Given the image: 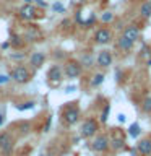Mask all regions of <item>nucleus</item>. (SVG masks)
I'll use <instances>...</instances> for the list:
<instances>
[{
    "mask_svg": "<svg viewBox=\"0 0 151 156\" xmlns=\"http://www.w3.org/2000/svg\"><path fill=\"white\" fill-rule=\"evenodd\" d=\"M63 122H65L67 125H75L78 120H80V107H78L76 102H70L67 107H65V111H63Z\"/></svg>",
    "mask_w": 151,
    "mask_h": 156,
    "instance_id": "1",
    "label": "nucleus"
},
{
    "mask_svg": "<svg viewBox=\"0 0 151 156\" xmlns=\"http://www.w3.org/2000/svg\"><path fill=\"white\" fill-rule=\"evenodd\" d=\"M10 80H15L16 83H21V85H24V83H28L29 80H31V73H29V70L24 65H18L15 67L12 72H10Z\"/></svg>",
    "mask_w": 151,
    "mask_h": 156,
    "instance_id": "2",
    "label": "nucleus"
},
{
    "mask_svg": "<svg viewBox=\"0 0 151 156\" xmlns=\"http://www.w3.org/2000/svg\"><path fill=\"white\" fill-rule=\"evenodd\" d=\"M97 129H99V124H97L96 119H93V117H90V119L83 120V124L80 127V133L83 138H91V136L96 135Z\"/></svg>",
    "mask_w": 151,
    "mask_h": 156,
    "instance_id": "3",
    "label": "nucleus"
},
{
    "mask_svg": "<svg viewBox=\"0 0 151 156\" xmlns=\"http://www.w3.org/2000/svg\"><path fill=\"white\" fill-rule=\"evenodd\" d=\"M15 148V140L10 132H2L0 133V151L3 154H12V151Z\"/></svg>",
    "mask_w": 151,
    "mask_h": 156,
    "instance_id": "4",
    "label": "nucleus"
},
{
    "mask_svg": "<svg viewBox=\"0 0 151 156\" xmlns=\"http://www.w3.org/2000/svg\"><path fill=\"white\" fill-rule=\"evenodd\" d=\"M81 72H83V67L78 60H68L65 67H63V73H65L67 78H76L81 75Z\"/></svg>",
    "mask_w": 151,
    "mask_h": 156,
    "instance_id": "5",
    "label": "nucleus"
},
{
    "mask_svg": "<svg viewBox=\"0 0 151 156\" xmlns=\"http://www.w3.org/2000/svg\"><path fill=\"white\" fill-rule=\"evenodd\" d=\"M109 146H111V141L107 138V135H97L91 141V150L96 151V153H104V151H107Z\"/></svg>",
    "mask_w": 151,
    "mask_h": 156,
    "instance_id": "6",
    "label": "nucleus"
},
{
    "mask_svg": "<svg viewBox=\"0 0 151 156\" xmlns=\"http://www.w3.org/2000/svg\"><path fill=\"white\" fill-rule=\"evenodd\" d=\"M47 80L52 83V85H58L63 80V70L60 65H52L47 72Z\"/></svg>",
    "mask_w": 151,
    "mask_h": 156,
    "instance_id": "7",
    "label": "nucleus"
},
{
    "mask_svg": "<svg viewBox=\"0 0 151 156\" xmlns=\"http://www.w3.org/2000/svg\"><path fill=\"white\" fill-rule=\"evenodd\" d=\"M18 16L21 20H26V21H31V20L36 18V7L33 3H24L18 10Z\"/></svg>",
    "mask_w": 151,
    "mask_h": 156,
    "instance_id": "8",
    "label": "nucleus"
},
{
    "mask_svg": "<svg viewBox=\"0 0 151 156\" xmlns=\"http://www.w3.org/2000/svg\"><path fill=\"white\" fill-rule=\"evenodd\" d=\"M94 41L97 44H109L112 41V33L107 28H99L94 33Z\"/></svg>",
    "mask_w": 151,
    "mask_h": 156,
    "instance_id": "9",
    "label": "nucleus"
},
{
    "mask_svg": "<svg viewBox=\"0 0 151 156\" xmlns=\"http://www.w3.org/2000/svg\"><path fill=\"white\" fill-rule=\"evenodd\" d=\"M122 36L127 37V39H130V41H133V42H136V41H138V37H140V28L136 26V24H128V26H125Z\"/></svg>",
    "mask_w": 151,
    "mask_h": 156,
    "instance_id": "10",
    "label": "nucleus"
},
{
    "mask_svg": "<svg viewBox=\"0 0 151 156\" xmlns=\"http://www.w3.org/2000/svg\"><path fill=\"white\" fill-rule=\"evenodd\" d=\"M97 65L102 67V68H107L112 65V54L111 51H101L99 54H97V58H96Z\"/></svg>",
    "mask_w": 151,
    "mask_h": 156,
    "instance_id": "11",
    "label": "nucleus"
},
{
    "mask_svg": "<svg viewBox=\"0 0 151 156\" xmlns=\"http://www.w3.org/2000/svg\"><path fill=\"white\" fill-rule=\"evenodd\" d=\"M44 62H46V54L44 52H33L31 55H29V63L34 67V68H41L44 65Z\"/></svg>",
    "mask_w": 151,
    "mask_h": 156,
    "instance_id": "12",
    "label": "nucleus"
},
{
    "mask_svg": "<svg viewBox=\"0 0 151 156\" xmlns=\"http://www.w3.org/2000/svg\"><path fill=\"white\" fill-rule=\"evenodd\" d=\"M136 150L141 156H149L151 154V138H143L141 141H138Z\"/></svg>",
    "mask_w": 151,
    "mask_h": 156,
    "instance_id": "13",
    "label": "nucleus"
},
{
    "mask_svg": "<svg viewBox=\"0 0 151 156\" xmlns=\"http://www.w3.org/2000/svg\"><path fill=\"white\" fill-rule=\"evenodd\" d=\"M133 41H130V39H127L124 36H120L119 39H117V47L120 49V51H124V52H128L132 47H133Z\"/></svg>",
    "mask_w": 151,
    "mask_h": 156,
    "instance_id": "14",
    "label": "nucleus"
},
{
    "mask_svg": "<svg viewBox=\"0 0 151 156\" xmlns=\"http://www.w3.org/2000/svg\"><path fill=\"white\" fill-rule=\"evenodd\" d=\"M16 127H18V133L19 135H28L29 132H31V124H29L28 120H21Z\"/></svg>",
    "mask_w": 151,
    "mask_h": 156,
    "instance_id": "15",
    "label": "nucleus"
},
{
    "mask_svg": "<svg viewBox=\"0 0 151 156\" xmlns=\"http://www.w3.org/2000/svg\"><path fill=\"white\" fill-rule=\"evenodd\" d=\"M140 15L143 18H149L151 16V2H143L140 5Z\"/></svg>",
    "mask_w": 151,
    "mask_h": 156,
    "instance_id": "16",
    "label": "nucleus"
},
{
    "mask_svg": "<svg viewBox=\"0 0 151 156\" xmlns=\"http://www.w3.org/2000/svg\"><path fill=\"white\" fill-rule=\"evenodd\" d=\"M141 111L146 114H151V96H146L143 102H141Z\"/></svg>",
    "mask_w": 151,
    "mask_h": 156,
    "instance_id": "17",
    "label": "nucleus"
},
{
    "mask_svg": "<svg viewBox=\"0 0 151 156\" xmlns=\"http://www.w3.org/2000/svg\"><path fill=\"white\" fill-rule=\"evenodd\" d=\"M128 135L132 136V138H136V136L140 135V125L136 124V122H135V124H132V125L128 127Z\"/></svg>",
    "mask_w": 151,
    "mask_h": 156,
    "instance_id": "18",
    "label": "nucleus"
},
{
    "mask_svg": "<svg viewBox=\"0 0 151 156\" xmlns=\"http://www.w3.org/2000/svg\"><path fill=\"white\" fill-rule=\"evenodd\" d=\"M102 81H104V75H102V73H96L91 80V86H99Z\"/></svg>",
    "mask_w": 151,
    "mask_h": 156,
    "instance_id": "19",
    "label": "nucleus"
},
{
    "mask_svg": "<svg viewBox=\"0 0 151 156\" xmlns=\"http://www.w3.org/2000/svg\"><path fill=\"white\" fill-rule=\"evenodd\" d=\"M21 36H18V34H12V41H10V44L15 47H21L23 46V41H21Z\"/></svg>",
    "mask_w": 151,
    "mask_h": 156,
    "instance_id": "20",
    "label": "nucleus"
},
{
    "mask_svg": "<svg viewBox=\"0 0 151 156\" xmlns=\"http://www.w3.org/2000/svg\"><path fill=\"white\" fill-rule=\"evenodd\" d=\"M34 104H36L34 101H26V102H23V106H18L16 104V109L18 111H28V109H33Z\"/></svg>",
    "mask_w": 151,
    "mask_h": 156,
    "instance_id": "21",
    "label": "nucleus"
},
{
    "mask_svg": "<svg viewBox=\"0 0 151 156\" xmlns=\"http://www.w3.org/2000/svg\"><path fill=\"white\" fill-rule=\"evenodd\" d=\"M111 146H112V148H115V150L124 148V140H120V138H114V140L111 141Z\"/></svg>",
    "mask_w": 151,
    "mask_h": 156,
    "instance_id": "22",
    "label": "nucleus"
},
{
    "mask_svg": "<svg viewBox=\"0 0 151 156\" xmlns=\"http://www.w3.org/2000/svg\"><path fill=\"white\" fill-rule=\"evenodd\" d=\"M109 112H111V104H106V106H104V111H102V114H101V122H106V120H107Z\"/></svg>",
    "mask_w": 151,
    "mask_h": 156,
    "instance_id": "23",
    "label": "nucleus"
},
{
    "mask_svg": "<svg viewBox=\"0 0 151 156\" xmlns=\"http://www.w3.org/2000/svg\"><path fill=\"white\" fill-rule=\"evenodd\" d=\"M36 37H39V33L36 31V29H33V31H31V29H28V34H26L28 41H34Z\"/></svg>",
    "mask_w": 151,
    "mask_h": 156,
    "instance_id": "24",
    "label": "nucleus"
},
{
    "mask_svg": "<svg viewBox=\"0 0 151 156\" xmlns=\"http://www.w3.org/2000/svg\"><path fill=\"white\" fill-rule=\"evenodd\" d=\"M80 63H81V67H83V65H85V67H91L93 60H91V57L86 54V55H83V57H81V62H80Z\"/></svg>",
    "mask_w": 151,
    "mask_h": 156,
    "instance_id": "25",
    "label": "nucleus"
},
{
    "mask_svg": "<svg viewBox=\"0 0 151 156\" xmlns=\"http://www.w3.org/2000/svg\"><path fill=\"white\" fill-rule=\"evenodd\" d=\"M112 18H114V16H112V13H111V12H106L104 15H102V21H104V23H107V21H111Z\"/></svg>",
    "mask_w": 151,
    "mask_h": 156,
    "instance_id": "26",
    "label": "nucleus"
},
{
    "mask_svg": "<svg viewBox=\"0 0 151 156\" xmlns=\"http://www.w3.org/2000/svg\"><path fill=\"white\" fill-rule=\"evenodd\" d=\"M52 8L55 10V12H63V10H65L62 3H54V5H52Z\"/></svg>",
    "mask_w": 151,
    "mask_h": 156,
    "instance_id": "27",
    "label": "nucleus"
},
{
    "mask_svg": "<svg viewBox=\"0 0 151 156\" xmlns=\"http://www.w3.org/2000/svg\"><path fill=\"white\" fill-rule=\"evenodd\" d=\"M10 81V76L8 75H0V85H5V83Z\"/></svg>",
    "mask_w": 151,
    "mask_h": 156,
    "instance_id": "28",
    "label": "nucleus"
},
{
    "mask_svg": "<svg viewBox=\"0 0 151 156\" xmlns=\"http://www.w3.org/2000/svg\"><path fill=\"white\" fill-rule=\"evenodd\" d=\"M3 124H5V109L0 111V129H2Z\"/></svg>",
    "mask_w": 151,
    "mask_h": 156,
    "instance_id": "29",
    "label": "nucleus"
},
{
    "mask_svg": "<svg viewBox=\"0 0 151 156\" xmlns=\"http://www.w3.org/2000/svg\"><path fill=\"white\" fill-rule=\"evenodd\" d=\"M33 3H36L37 7H41V8H46V5H47L46 2H44V0H34Z\"/></svg>",
    "mask_w": 151,
    "mask_h": 156,
    "instance_id": "30",
    "label": "nucleus"
},
{
    "mask_svg": "<svg viewBox=\"0 0 151 156\" xmlns=\"http://www.w3.org/2000/svg\"><path fill=\"white\" fill-rule=\"evenodd\" d=\"M51 122H52V117H47V122H46V127H44V132L49 130V127H51Z\"/></svg>",
    "mask_w": 151,
    "mask_h": 156,
    "instance_id": "31",
    "label": "nucleus"
},
{
    "mask_svg": "<svg viewBox=\"0 0 151 156\" xmlns=\"http://www.w3.org/2000/svg\"><path fill=\"white\" fill-rule=\"evenodd\" d=\"M8 46H10V42H3V44H2V49H7Z\"/></svg>",
    "mask_w": 151,
    "mask_h": 156,
    "instance_id": "32",
    "label": "nucleus"
},
{
    "mask_svg": "<svg viewBox=\"0 0 151 156\" xmlns=\"http://www.w3.org/2000/svg\"><path fill=\"white\" fill-rule=\"evenodd\" d=\"M119 120H120V122H124V120H125V115H124V114H120V115H119Z\"/></svg>",
    "mask_w": 151,
    "mask_h": 156,
    "instance_id": "33",
    "label": "nucleus"
},
{
    "mask_svg": "<svg viewBox=\"0 0 151 156\" xmlns=\"http://www.w3.org/2000/svg\"><path fill=\"white\" fill-rule=\"evenodd\" d=\"M23 2H24V3H33L34 0H23Z\"/></svg>",
    "mask_w": 151,
    "mask_h": 156,
    "instance_id": "34",
    "label": "nucleus"
}]
</instances>
